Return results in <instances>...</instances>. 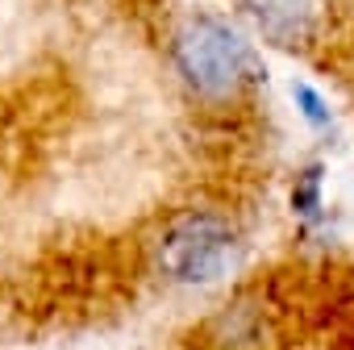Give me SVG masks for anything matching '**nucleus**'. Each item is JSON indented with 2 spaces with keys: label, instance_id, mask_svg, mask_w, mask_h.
Returning <instances> with one entry per match:
<instances>
[{
  "label": "nucleus",
  "instance_id": "5",
  "mask_svg": "<svg viewBox=\"0 0 354 350\" xmlns=\"http://www.w3.org/2000/svg\"><path fill=\"white\" fill-rule=\"evenodd\" d=\"M292 205H296V213H304V217H313V213L321 209V171H317V167L304 171L300 180H296V188H292Z\"/></svg>",
  "mask_w": 354,
  "mask_h": 350
},
{
  "label": "nucleus",
  "instance_id": "4",
  "mask_svg": "<svg viewBox=\"0 0 354 350\" xmlns=\"http://www.w3.org/2000/svg\"><path fill=\"white\" fill-rule=\"evenodd\" d=\"M292 100L300 104V117H304L308 125H317V129L329 125V104H325V96H321L317 88H308V84H292Z\"/></svg>",
  "mask_w": 354,
  "mask_h": 350
},
{
  "label": "nucleus",
  "instance_id": "3",
  "mask_svg": "<svg viewBox=\"0 0 354 350\" xmlns=\"http://www.w3.org/2000/svg\"><path fill=\"white\" fill-rule=\"evenodd\" d=\"M234 9L267 46L292 55L321 46L333 21V0H234Z\"/></svg>",
  "mask_w": 354,
  "mask_h": 350
},
{
  "label": "nucleus",
  "instance_id": "1",
  "mask_svg": "<svg viewBox=\"0 0 354 350\" xmlns=\"http://www.w3.org/2000/svg\"><path fill=\"white\" fill-rule=\"evenodd\" d=\"M171 71L205 109H238L263 84V59L246 30L217 13H188L167 38Z\"/></svg>",
  "mask_w": 354,
  "mask_h": 350
},
{
  "label": "nucleus",
  "instance_id": "2",
  "mask_svg": "<svg viewBox=\"0 0 354 350\" xmlns=\"http://www.w3.org/2000/svg\"><path fill=\"white\" fill-rule=\"evenodd\" d=\"M242 230L221 209H180L150 238V267L171 288H209L234 271Z\"/></svg>",
  "mask_w": 354,
  "mask_h": 350
}]
</instances>
